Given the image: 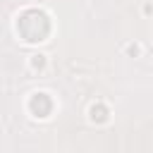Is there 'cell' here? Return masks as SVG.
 I'll return each instance as SVG.
<instances>
[{
    "mask_svg": "<svg viewBox=\"0 0 153 153\" xmlns=\"http://www.w3.org/2000/svg\"><path fill=\"white\" fill-rule=\"evenodd\" d=\"M17 31L26 43H41L50 33V19L41 10H26L17 22Z\"/></svg>",
    "mask_w": 153,
    "mask_h": 153,
    "instance_id": "1",
    "label": "cell"
},
{
    "mask_svg": "<svg viewBox=\"0 0 153 153\" xmlns=\"http://www.w3.org/2000/svg\"><path fill=\"white\" fill-rule=\"evenodd\" d=\"M50 108H53V103H50V98H48L45 93H36V96L31 98V112H33L36 117H45V115L50 112Z\"/></svg>",
    "mask_w": 153,
    "mask_h": 153,
    "instance_id": "2",
    "label": "cell"
}]
</instances>
